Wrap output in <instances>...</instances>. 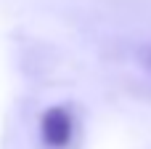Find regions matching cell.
<instances>
[{"instance_id": "obj_1", "label": "cell", "mask_w": 151, "mask_h": 149, "mask_svg": "<svg viewBox=\"0 0 151 149\" xmlns=\"http://www.w3.org/2000/svg\"><path fill=\"white\" fill-rule=\"evenodd\" d=\"M74 136V117L66 107H50L40 117V139L50 149H66Z\"/></svg>"}, {"instance_id": "obj_2", "label": "cell", "mask_w": 151, "mask_h": 149, "mask_svg": "<svg viewBox=\"0 0 151 149\" xmlns=\"http://www.w3.org/2000/svg\"><path fill=\"white\" fill-rule=\"evenodd\" d=\"M149 61H151V56H149Z\"/></svg>"}]
</instances>
